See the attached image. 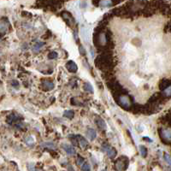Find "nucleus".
Wrapping results in <instances>:
<instances>
[{"mask_svg": "<svg viewBox=\"0 0 171 171\" xmlns=\"http://www.w3.org/2000/svg\"><path fill=\"white\" fill-rule=\"evenodd\" d=\"M163 136L164 138L167 140H171V130L170 129H166L163 131Z\"/></svg>", "mask_w": 171, "mask_h": 171, "instance_id": "obj_18", "label": "nucleus"}, {"mask_svg": "<svg viewBox=\"0 0 171 171\" xmlns=\"http://www.w3.org/2000/svg\"><path fill=\"white\" fill-rule=\"evenodd\" d=\"M43 46H44L43 42H38L34 45V46L33 47V51H39Z\"/></svg>", "mask_w": 171, "mask_h": 171, "instance_id": "obj_23", "label": "nucleus"}, {"mask_svg": "<svg viewBox=\"0 0 171 171\" xmlns=\"http://www.w3.org/2000/svg\"><path fill=\"white\" fill-rule=\"evenodd\" d=\"M81 170L82 171H91L90 165H89L87 163H84V164L81 165Z\"/></svg>", "mask_w": 171, "mask_h": 171, "instance_id": "obj_25", "label": "nucleus"}, {"mask_svg": "<svg viewBox=\"0 0 171 171\" xmlns=\"http://www.w3.org/2000/svg\"><path fill=\"white\" fill-rule=\"evenodd\" d=\"M81 37L83 39V40H85L86 42H89L90 40V31L88 28H82L81 29Z\"/></svg>", "mask_w": 171, "mask_h": 171, "instance_id": "obj_7", "label": "nucleus"}, {"mask_svg": "<svg viewBox=\"0 0 171 171\" xmlns=\"http://www.w3.org/2000/svg\"><path fill=\"white\" fill-rule=\"evenodd\" d=\"M103 147H104V150L107 151V155H108V157H109L110 158H114V157L116 156V151L114 148L108 146V145H106V144H105V145L104 144Z\"/></svg>", "mask_w": 171, "mask_h": 171, "instance_id": "obj_4", "label": "nucleus"}, {"mask_svg": "<svg viewBox=\"0 0 171 171\" xmlns=\"http://www.w3.org/2000/svg\"><path fill=\"white\" fill-rule=\"evenodd\" d=\"M100 43H102V44L105 43V37H104V34H102V35L100 36Z\"/></svg>", "mask_w": 171, "mask_h": 171, "instance_id": "obj_30", "label": "nucleus"}, {"mask_svg": "<svg viewBox=\"0 0 171 171\" xmlns=\"http://www.w3.org/2000/svg\"><path fill=\"white\" fill-rule=\"evenodd\" d=\"M140 69L141 72L146 74H150L156 70L154 59L152 56H146L140 64Z\"/></svg>", "mask_w": 171, "mask_h": 171, "instance_id": "obj_1", "label": "nucleus"}, {"mask_svg": "<svg viewBox=\"0 0 171 171\" xmlns=\"http://www.w3.org/2000/svg\"><path fill=\"white\" fill-rule=\"evenodd\" d=\"M76 164H77L78 165H82V164H84V158L81 157L80 156H78L77 160H76Z\"/></svg>", "mask_w": 171, "mask_h": 171, "instance_id": "obj_27", "label": "nucleus"}, {"mask_svg": "<svg viewBox=\"0 0 171 171\" xmlns=\"http://www.w3.org/2000/svg\"><path fill=\"white\" fill-rule=\"evenodd\" d=\"M164 158H165V161L170 164V165H171V157L168 155V154H165L164 155Z\"/></svg>", "mask_w": 171, "mask_h": 171, "instance_id": "obj_29", "label": "nucleus"}, {"mask_svg": "<svg viewBox=\"0 0 171 171\" xmlns=\"http://www.w3.org/2000/svg\"><path fill=\"white\" fill-rule=\"evenodd\" d=\"M66 68L69 72H72V73H75L78 70V66L74 61H69L66 64Z\"/></svg>", "mask_w": 171, "mask_h": 171, "instance_id": "obj_5", "label": "nucleus"}, {"mask_svg": "<svg viewBox=\"0 0 171 171\" xmlns=\"http://www.w3.org/2000/svg\"><path fill=\"white\" fill-rule=\"evenodd\" d=\"M74 116V113L73 110H66L64 113H63V116L64 117H67L69 119H72Z\"/></svg>", "mask_w": 171, "mask_h": 171, "instance_id": "obj_20", "label": "nucleus"}, {"mask_svg": "<svg viewBox=\"0 0 171 171\" xmlns=\"http://www.w3.org/2000/svg\"><path fill=\"white\" fill-rule=\"evenodd\" d=\"M140 150L141 156H142L143 157H146L147 155V149L146 148V146H140Z\"/></svg>", "mask_w": 171, "mask_h": 171, "instance_id": "obj_24", "label": "nucleus"}, {"mask_svg": "<svg viewBox=\"0 0 171 171\" xmlns=\"http://www.w3.org/2000/svg\"><path fill=\"white\" fill-rule=\"evenodd\" d=\"M102 171H106V170H102Z\"/></svg>", "mask_w": 171, "mask_h": 171, "instance_id": "obj_31", "label": "nucleus"}, {"mask_svg": "<svg viewBox=\"0 0 171 171\" xmlns=\"http://www.w3.org/2000/svg\"><path fill=\"white\" fill-rule=\"evenodd\" d=\"M120 102H121L122 105H124L126 107H128L130 105V100H129V98L127 97H124V96L121 97L120 98Z\"/></svg>", "mask_w": 171, "mask_h": 171, "instance_id": "obj_15", "label": "nucleus"}, {"mask_svg": "<svg viewBox=\"0 0 171 171\" xmlns=\"http://www.w3.org/2000/svg\"><path fill=\"white\" fill-rule=\"evenodd\" d=\"M164 94L167 97H170L171 96V87H169L165 91H164Z\"/></svg>", "mask_w": 171, "mask_h": 171, "instance_id": "obj_28", "label": "nucleus"}, {"mask_svg": "<svg viewBox=\"0 0 171 171\" xmlns=\"http://www.w3.org/2000/svg\"><path fill=\"white\" fill-rule=\"evenodd\" d=\"M41 146L42 147H47L50 149H56V146L54 143L52 142H45L43 144H41Z\"/></svg>", "mask_w": 171, "mask_h": 171, "instance_id": "obj_22", "label": "nucleus"}, {"mask_svg": "<svg viewBox=\"0 0 171 171\" xmlns=\"http://www.w3.org/2000/svg\"><path fill=\"white\" fill-rule=\"evenodd\" d=\"M123 50L127 54V57L130 58L131 60H134L139 57V52L138 50L136 49L133 45L130 43H126L123 46Z\"/></svg>", "mask_w": 171, "mask_h": 171, "instance_id": "obj_2", "label": "nucleus"}, {"mask_svg": "<svg viewBox=\"0 0 171 171\" xmlns=\"http://www.w3.org/2000/svg\"><path fill=\"white\" fill-rule=\"evenodd\" d=\"M42 85H43V88L46 89V90H47V91L52 90L54 88V84L52 82H50L48 80H44L43 83H42Z\"/></svg>", "mask_w": 171, "mask_h": 171, "instance_id": "obj_11", "label": "nucleus"}, {"mask_svg": "<svg viewBox=\"0 0 171 171\" xmlns=\"http://www.w3.org/2000/svg\"><path fill=\"white\" fill-rule=\"evenodd\" d=\"M161 41H162V37L159 34H152V35L150 36V39H149V41H148L149 42L148 45L151 47H155V46H159Z\"/></svg>", "mask_w": 171, "mask_h": 171, "instance_id": "obj_3", "label": "nucleus"}, {"mask_svg": "<svg viewBox=\"0 0 171 171\" xmlns=\"http://www.w3.org/2000/svg\"><path fill=\"white\" fill-rule=\"evenodd\" d=\"M77 138H78V141H79V144L81 146L82 149H87L89 146V144L87 142V140L86 139H84L82 136L80 135H77Z\"/></svg>", "mask_w": 171, "mask_h": 171, "instance_id": "obj_8", "label": "nucleus"}, {"mask_svg": "<svg viewBox=\"0 0 171 171\" xmlns=\"http://www.w3.org/2000/svg\"><path fill=\"white\" fill-rule=\"evenodd\" d=\"M19 120H21L20 117L16 116L15 114H12V115H10V116H8V118H7V122H8L9 124H13V123H15V122H18Z\"/></svg>", "mask_w": 171, "mask_h": 171, "instance_id": "obj_10", "label": "nucleus"}, {"mask_svg": "<svg viewBox=\"0 0 171 171\" xmlns=\"http://www.w3.org/2000/svg\"><path fill=\"white\" fill-rule=\"evenodd\" d=\"M111 4H112L111 0H101V2H100L101 7H110V6H111Z\"/></svg>", "mask_w": 171, "mask_h": 171, "instance_id": "obj_17", "label": "nucleus"}, {"mask_svg": "<svg viewBox=\"0 0 171 171\" xmlns=\"http://www.w3.org/2000/svg\"><path fill=\"white\" fill-rule=\"evenodd\" d=\"M96 136H97V133H96V131H95L94 129L89 128V129L87 130V137H88L90 140H93L96 138Z\"/></svg>", "mask_w": 171, "mask_h": 171, "instance_id": "obj_13", "label": "nucleus"}, {"mask_svg": "<svg viewBox=\"0 0 171 171\" xmlns=\"http://www.w3.org/2000/svg\"><path fill=\"white\" fill-rule=\"evenodd\" d=\"M83 89H84L86 92L93 93V86H92L90 83H85L84 86H83Z\"/></svg>", "mask_w": 171, "mask_h": 171, "instance_id": "obj_16", "label": "nucleus"}, {"mask_svg": "<svg viewBox=\"0 0 171 171\" xmlns=\"http://www.w3.org/2000/svg\"><path fill=\"white\" fill-rule=\"evenodd\" d=\"M131 81H132V83H133L134 86L138 87V86H140V83L142 82V80H141L140 78H139L138 76H136V75H133V76H131Z\"/></svg>", "mask_w": 171, "mask_h": 171, "instance_id": "obj_12", "label": "nucleus"}, {"mask_svg": "<svg viewBox=\"0 0 171 171\" xmlns=\"http://www.w3.org/2000/svg\"><path fill=\"white\" fill-rule=\"evenodd\" d=\"M7 28H8V25L6 22H0V33H3L7 31Z\"/></svg>", "mask_w": 171, "mask_h": 171, "instance_id": "obj_19", "label": "nucleus"}, {"mask_svg": "<svg viewBox=\"0 0 171 171\" xmlns=\"http://www.w3.org/2000/svg\"><path fill=\"white\" fill-rule=\"evenodd\" d=\"M63 150L67 152V154H69V155L73 156V155L75 154V150H74V148L72 146H70V145L64 144V145H63Z\"/></svg>", "mask_w": 171, "mask_h": 171, "instance_id": "obj_9", "label": "nucleus"}, {"mask_svg": "<svg viewBox=\"0 0 171 171\" xmlns=\"http://www.w3.org/2000/svg\"><path fill=\"white\" fill-rule=\"evenodd\" d=\"M96 123H97V125H98L99 128H101V129H103V130L106 129V123L104 122V121L103 119L98 118V119L96 120Z\"/></svg>", "mask_w": 171, "mask_h": 171, "instance_id": "obj_14", "label": "nucleus"}, {"mask_svg": "<svg viewBox=\"0 0 171 171\" xmlns=\"http://www.w3.org/2000/svg\"><path fill=\"white\" fill-rule=\"evenodd\" d=\"M69 140H71V142H72V144H73L74 146H77V145H78L79 141H78L77 135H73V134H71V135L69 136Z\"/></svg>", "mask_w": 171, "mask_h": 171, "instance_id": "obj_21", "label": "nucleus"}, {"mask_svg": "<svg viewBox=\"0 0 171 171\" xmlns=\"http://www.w3.org/2000/svg\"><path fill=\"white\" fill-rule=\"evenodd\" d=\"M127 167V164H125V162L122 160H117L116 162V170L117 171L125 170Z\"/></svg>", "mask_w": 171, "mask_h": 171, "instance_id": "obj_6", "label": "nucleus"}, {"mask_svg": "<svg viewBox=\"0 0 171 171\" xmlns=\"http://www.w3.org/2000/svg\"><path fill=\"white\" fill-rule=\"evenodd\" d=\"M57 57V53L56 51H51L48 54V58L49 59H55Z\"/></svg>", "mask_w": 171, "mask_h": 171, "instance_id": "obj_26", "label": "nucleus"}]
</instances>
